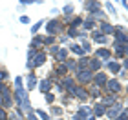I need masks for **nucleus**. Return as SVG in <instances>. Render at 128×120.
<instances>
[{
	"instance_id": "f257e3e1",
	"label": "nucleus",
	"mask_w": 128,
	"mask_h": 120,
	"mask_svg": "<svg viewBox=\"0 0 128 120\" xmlns=\"http://www.w3.org/2000/svg\"><path fill=\"white\" fill-rule=\"evenodd\" d=\"M62 29H64V24L60 20H57V18H51L50 22H46V33H48V37L59 35Z\"/></svg>"
},
{
	"instance_id": "f03ea898",
	"label": "nucleus",
	"mask_w": 128,
	"mask_h": 120,
	"mask_svg": "<svg viewBox=\"0 0 128 120\" xmlns=\"http://www.w3.org/2000/svg\"><path fill=\"white\" fill-rule=\"evenodd\" d=\"M75 80L79 82V85H86V84H92L94 82V73L90 69H82V71H77L75 73Z\"/></svg>"
},
{
	"instance_id": "7ed1b4c3",
	"label": "nucleus",
	"mask_w": 128,
	"mask_h": 120,
	"mask_svg": "<svg viewBox=\"0 0 128 120\" xmlns=\"http://www.w3.org/2000/svg\"><path fill=\"white\" fill-rule=\"evenodd\" d=\"M104 89L108 91V95H119L123 91V84L119 82V78H108V84Z\"/></svg>"
},
{
	"instance_id": "20e7f679",
	"label": "nucleus",
	"mask_w": 128,
	"mask_h": 120,
	"mask_svg": "<svg viewBox=\"0 0 128 120\" xmlns=\"http://www.w3.org/2000/svg\"><path fill=\"white\" fill-rule=\"evenodd\" d=\"M15 106V100H13V93H9V89H6L4 93H0V107H4L6 111L9 107Z\"/></svg>"
},
{
	"instance_id": "39448f33",
	"label": "nucleus",
	"mask_w": 128,
	"mask_h": 120,
	"mask_svg": "<svg viewBox=\"0 0 128 120\" xmlns=\"http://www.w3.org/2000/svg\"><path fill=\"white\" fill-rule=\"evenodd\" d=\"M70 96H73V98H79L80 102H86L90 98V91L84 87V85H77L72 93H70Z\"/></svg>"
},
{
	"instance_id": "423d86ee",
	"label": "nucleus",
	"mask_w": 128,
	"mask_h": 120,
	"mask_svg": "<svg viewBox=\"0 0 128 120\" xmlns=\"http://www.w3.org/2000/svg\"><path fill=\"white\" fill-rule=\"evenodd\" d=\"M60 84L64 87V93H68V95L77 87V80H75V77H64V78H60Z\"/></svg>"
},
{
	"instance_id": "0eeeda50",
	"label": "nucleus",
	"mask_w": 128,
	"mask_h": 120,
	"mask_svg": "<svg viewBox=\"0 0 128 120\" xmlns=\"http://www.w3.org/2000/svg\"><path fill=\"white\" fill-rule=\"evenodd\" d=\"M123 111H124V106L121 104V102H117V104H114L112 107H108V109H106V117L112 118V120H115Z\"/></svg>"
},
{
	"instance_id": "6e6552de",
	"label": "nucleus",
	"mask_w": 128,
	"mask_h": 120,
	"mask_svg": "<svg viewBox=\"0 0 128 120\" xmlns=\"http://www.w3.org/2000/svg\"><path fill=\"white\" fill-rule=\"evenodd\" d=\"M94 85H97L99 89H102V87H106V84H108V75L106 73H102V71H99L94 75V82H92Z\"/></svg>"
},
{
	"instance_id": "1a4fd4ad",
	"label": "nucleus",
	"mask_w": 128,
	"mask_h": 120,
	"mask_svg": "<svg viewBox=\"0 0 128 120\" xmlns=\"http://www.w3.org/2000/svg\"><path fill=\"white\" fill-rule=\"evenodd\" d=\"M26 96H28V89H24V87H16L13 91V100H15V104L18 107L22 106V102H24Z\"/></svg>"
},
{
	"instance_id": "9d476101",
	"label": "nucleus",
	"mask_w": 128,
	"mask_h": 120,
	"mask_svg": "<svg viewBox=\"0 0 128 120\" xmlns=\"http://www.w3.org/2000/svg\"><path fill=\"white\" fill-rule=\"evenodd\" d=\"M46 58H48V53H46V51H38V53L35 55V58L31 60V62H33V69H35V67L44 66V64H46Z\"/></svg>"
},
{
	"instance_id": "9b49d317",
	"label": "nucleus",
	"mask_w": 128,
	"mask_h": 120,
	"mask_svg": "<svg viewBox=\"0 0 128 120\" xmlns=\"http://www.w3.org/2000/svg\"><path fill=\"white\" fill-rule=\"evenodd\" d=\"M94 56H97L99 60H110L112 58V49H108V47H99V49H95V55Z\"/></svg>"
},
{
	"instance_id": "f8f14e48",
	"label": "nucleus",
	"mask_w": 128,
	"mask_h": 120,
	"mask_svg": "<svg viewBox=\"0 0 128 120\" xmlns=\"http://www.w3.org/2000/svg\"><path fill=\"white\" fill-rule=\"evenodd\" d=\"M101 67H102V62L99 60L97 56H90V66H88V69H90L92 73H94V75L101 71Z\"/></svg>"
},
{
	"instance_id": "ddd939ff",
	"label": "nucleus",
	"mask_w": 128,
	"mask_h": 120,
	"mask_svg": "<svg viewBox=\"0 0 128 120\" xmlns=\"http://www.w3.org/2000/svg\"><path fill=\"white\" fill-rule=\"evenodd\" d=\"M92 38H94V42L101 44V45H106V44H108V37H104L99 29H94V31H92Z\"/></svg>"
},
{
	"instance_id": "4468645a",
	"label": "nucleus",
	"mask_w": 128,
	"mask_h": 120,
	"mask_svg": "<svg viewBox=\"0 0 128 120\" xmlns=\"http://www.w3.org/2000/svg\"><path fill=\"white\" fill-rule=\"evenodd\" d=\"M104 66H106V67H108V71H110V73H114V75H119V71L123 69V66H121L117 60H108Z\"/></svg>"
},
{
	"instance_id": "2eb2a0df",
	"label": "nucleus",
	"mask_w": 128,
	"mask_h": 120,
	"mask_svg": "<svg viewBox=\"0 0 128 120\" xmlns=\"http://www.w3.org/2000/svg\"><path fill=\"white\" fill-rule=\"evenodd\" d=\"M51 87H53V82H50L48 78H42V80L38 82V91H40V93H44V95L50 93Z\"/></svg>"
},
{
	"instance_id": "dca6fc26",
	"label": "nucleus",
	"mask_w": 128,
	"mask_h": 120,
	"mask_svg": "<svg viewBox=\"0 0 128 120\" xmlns=\"http://www.w3.org/2000/svg\"><path fill=\"white\" fill-rule=\"evenodd\" d=\"M26 80H28V91H33L35 87H38V78H37V75H35L33 71L28 75Z\"/></svg>"
},
{
	"instance_id": "f3484780",
	"label": "nucleus",
	"mask_w": 128,
	"mask_h": 120,
	"mask_svg": "<svg viewBox=\"0 0 128 120\" xmlns=\"http://www.w3.org/2000/svg\"><path fill=\"white\" fill-rule=\"evenodd\" d=\"M106 109L108 107L102 104V102H97V104L94 106V115L95 117H106Z\"/></svg>"
},
{
	"instance_id": "a211bd4d",
	"label": "nucleus",
	"mask_w": 128,
	"mask_h": 120,
	"mask_svg": "<svg viewBox=\"0 0 128 120\" xmlns=\"http://www.w3.org/2000/svg\"><path fill=\"white\" fill-rule=\"evenodd\" d=\"M88 66H90V56L86 55V56H80V58L77 60V71H82V69H88ZM75 71V73H77Z\"/></svg>"
},
{
	"instance_id": "6ab92c4d",
	"label": "nucleus",
	"mask_w": 128,
	"mask_h": 120,
	"mask_svg": "<svg viewBox=\"0 0 128 120\" xmlns=\"http://www.w3.org/2000/svg\"><path fill=\"white\" fill-rule=\"evenodd\" d=\"M99 31H101L104 37H106V35H114V26L110 24V22L102 20V22H101V29H99Z\"/></svg>"
},
{
	"instance_id": "aec40b11",
	"label": "nucleus",
	"mask_w": 128,
	"mask_h": 120,
	"mask_svg": "<svg viewBox=\"0 0 128 120\" xmlns=\"http://www.w3.org/2000/svg\"><path fill=\"white\" fill-rule=\"evenodd\" d=\"M95 24H97V22L94 20V16L84 18V22H82V31H94L95 29Z\"/></svg>"
},
{
	"instance_id": "412c9836",
	"label": "nucleus",
	"mask_w": 128,
	"mask_h": 120,
	"mask_svg": "<svg viewBox=\"0 0 128 120\" xmlns=\"http://www.w3.org/2000/svg\"><path fill=\"white\" fill-rule=\"evenodd\" d=\"M68 53H70V49H64V47H60V49H59V53L55 55V60L59 62V64H64V62L68 60Z\"/></svg>"
},
{
	"instance_id": "4be33fe9",
	"label": "nucleus",
	"mask_w": 128,
	"mask_h": 120,
	"mask_svg": "<svg viewBox=\"0 0 128 120\" xmlns=\"http://www.w3.org/2000/svg\"><path fill=\"white\" fill-rule=\"evenodd\" d=\"M117 95H104L102 96V104L106 106V107H112L114 104H117Z\"/></svg>"
},
{
	"instance_id": "5701e85b",
	"label": "nucleus",
	"mask_w": 128,
	"mask_h": 120,
	"mask_svg": "<svg viewBox=\"0 0 128 120\" xmlns=\"http://www.w3.org/2000/svg\"><path fill=\"white\" fill-rule=\"evenodd\" d=\"M82 22H84L82 16H73V18L68 20V27H75V29H79V27H82Z\"/></svg>"
},
{
	"instance_id": "b1692460",
	"label": "nucleus",
	"mask_w": 128,
	"mask_h": 120,
	"mask_svg": "<svg viewBox=\"0 0 128 120\" xmlns=\"http://www.w3.org/2000/svg\"><path fill=\"white\" fill-rule=\"evenodd\" d=\"M114 53H115L117 58H123V56H124V45L121 42H117V40L114 42Z\"/></svg>"
},
{
	"instance_id": "393cba45",
	"label": "nucleus",
	"mask_w": 128,
	"mask_h": 120,
	"mask_svg": "<svg viewBox=\"0 0 128 120\" xmlns=\"http://www.w3.org/2000/svg\"><path fill=\"white\" fill-rule=\"evenodd\" d=\"M70 51H72L75 56H79V58H80V56H86V53H84V49H82V45H80V44H72Z\"/></svg>"
},
{
	"instance_id": "a878e982",
	"label": "nucleus",
	"mask_w": 128,
	"mask_h": 120,
	"mask_svg": "<svg viewBox=\"0 0 128 120\" xmlns=\"http://www.w3.org/2000/svg\"><path fill=\"white\" fill-rule=\"evenodd\" d=\"M101 5H102L101 2H84V7L88 9L92 15H94L95 11H99V9H101Z\"/></svg>"
},
{
	"instance_id": "bb28decb",
	"label": "nucleus",
	"mask_w": 128,
	"mask_h": 120,
	"mask_svg": "<svg viewBox=\"0 0 128 120\" xmlns=\"http://www.w3.org/2000/svg\"><path fill=\"white\" fill-rule=\"evenodd\" d=\"M38 45H44V37L42 35H35V38L31 40V44H30V49H37Z\"/></svg>"
},
{
	"instance_id": "cd10ccee",
	"label": "nucleus",
	"mask_w": 128,
	"mask_h": 120,
	"mask_svg": "<svg viewBox=\"0 0 128 120\" xmlns=\"http://www.w3.org/2000/svg\"><path fill=\"white\" fill-rule=\"evenodd\" d=\"M77 115H80L82 118H88V117L94 115V109H92V107H88V106H80V109L77 111Z\"/></svg>"
},
{
	"instance_id": "c85d7f7f",
	"label": "nucleus",
	"mask_w": 128,
	"mask_h": 120,
	"mask_svg": "<svg viewBox=\"0 0 128 120\" xmlns=\"http://www.w3.org/2000/svg\"><path fill=\"white\" fill-rule=\"evenodd\" d=\"M57 75H59V78H64V77H68V67H66V64H59L53 69Z\"/></svg>"
},
{
	"instance_id": "c756f323",
	"label": "nucleus",
	"mask_w": 128,
	"mask_h": 120,
	"mask_svg": "<svg viewBox=\"0 0 128 120\" xmlns=\"http://www.w3.org/2000/svg\"><path fill=\"white\" fill-rule=\"evenodd\" d=\"M123 35H126V27L124 26H114V37H115V40L121 38Z\"/></svg>"
},
{
	"instance_id": "7c9ffc66",
	"label": "nucleus",
	"mask_w": 128,
	"mask_h": 120,
	"mask_svg": "<svg viewBox=\"0 0 128 120\" xmlns=\"http://www.w3.org/2000/svg\"><path fill=\"white\" fill-rule=\"evenodd\" d=\"M64 64H66L68 71H77V60H75V58H68Z\"/></svg>"
},
{
	"instance_id": "2f4dec72",
	"label": "nucleus",
	"mask_w": 128,
	"mask_h": 120,
	"mask_svg": "<svg viewBox=\"0 0 128 120\" xmlns=\"http://www.w3.org/2000/svg\"><path fill=\"white\" fill-rule=\"evenodd\" d=\"M73 11H75V5L73 4H66L62 7V15L64 16H70V15H73Z\"/></svg>"
},
{
	"instance_id": "473e14b6",
	"label": "nucleus",
	"mask_w": 128,
	"mask_h": 120,
	"mask_svg": "<svg viewBox=\"0 0 128 120\" xmlns=\"http://www.w3.org/2000/svg\"><path fill=\"white\" fill-rule=\"evenodd\" d=\"M101 96V89L97 87V85L92 84V87H90V98H99Z\"/></svg>"
},
{
	"instance_id": "72a5a7b5",
	"label": "nucleus",
	"mask_w": 128,
	"mask_h": 120,
	"mask_svg": "<svg viewBox=\"0 0 128 120\" xmlns=\"http://www.w3.org/2000/svg\"><path fill=\"white\" fill-rule=\"evenodd\" d=\"M42 26H46V22H44V20H38L37 24H33V26H31V33H33V35H37V31H38Z\"/></svg>"
},
{
	"instance_id": "f704fd0d",
	"label": "nucleus",
	"mask_w": 128,
	"mask_h": 120,
	"mask_svg": "<svg viewBox=\"0 0 128 120\" xmlns=\"http://www.w3.org/2000/svg\"><path fill=\"white\" fill-rule=\"evenodd\" d=\"M35 115H37L40 120H50V115L46 111H42V109H35Z\"/></svg>"
},
{
	"instance_id": "c9c22d12",
	"label": "nucleus",
	"mask_w": 128,
	"mask_h": 120,
	"mask_svg": "<svg viewBox=\"0 0 128 120\" xmlns=\"http://www.w3.org/2000/svg\"><path fill=\"white\" fill-rule=\"evenodd\" d=\"M80 45H82V49H84L86 55L92 53V42H90V40H82V44H80Z\"/></svg>"
},
{
	"instance_id": "e433bc0d",
	"label": "nucleus",
	"mask_w": 128,
	"mask_h": 120,
	"mask_svg": "<svg viewBox=\"0 0 128 120\" xmlns=\"http://www.w3.org/2000/svg\"><path fill=\"white\" fill-rule=\"evenodd\" d=\"M79 37V29L75 27H68V38H77Z\"/></svg>"
},
{
	"instance_id": "4c0bfd02",
	"label": "nucleus",
	"mask_w": 128,
	"mask_h": 120,
	"mask_svg": "<svg viewBox=\"0 0 128 120\" xmlns=\"http://www.w3.org/2000/svg\"><path fill=\"white\" fill-rule=\"evenodd\" d=\"M44 45H48V47L55 45V37H44Z\"/></svg>"
},
{
	"instance_id": "58836bf2",
	"label": "nucleus",
	"mask_w": 128,
	"mask_h": 120,
	"mask_svg": "<svg viewBox=\"0 0 128 120\" xmlns=\"http://www.w3.org/2000/svg\"><path fill=\"white\" fill-rule=\"evenodd\" d=\"M8 78H9V73H8V69H0V82H6Z\"/></svg>"
},
{
	"instance_id": "ea45409f",
	"label": "nucleus",
	"mask_w": 128,
	"mask_h": 120,
	"mask_svg": "<svg viewBox=\"0 0 128 120\" xmlns=\"http://www.w3.org/2000/svg\"><path fill=\"white\" fill-rule=\"evenodd\" d=\"M44 98H46V102H48V104H53V102H55V95H53V93H46Z\"/></svg>"
},
{
	"instance_id": "a19ab883",
	"label": "nucleus",
	"mask_w": 128,
	"mask_h": 120,
	"mask_svg": "<svg viewBox=\"0 0 128 120\" xmlns=\"http://www.w3.org/2000/svg\"><path fill=\"white\" fill-rule=\"evenodd\" d=\"M51 115L60 117V115H62V109H60V107H57V106H53V107H51Z\"/></svg>"
},
{
	"instance_id": "79ce46f5",
	"label": "nucleus",
	"mask_w": 128,
	"mask_h": 120,
	"mask_svg": "<svg viewBox=\"0 0 128 120\" xmlns=\"http://www.w3.org/2000/svg\"><path fill=\"white\" fill-rule=\"evenodd\" d=\"M59 49H60V47H59V45H57V44H55V45H51V47H48L50 55H53V56H55L57 53H59Z\"/></svg>"
},
{
	"instance_id": "37998d69",
	"label": "nucleus",
	"mask_w": 128,
	"mask_h": 120,
	"mask_svg": "<svg viewBox=\"0 0 128 120\" xmlns=\"http://www.w3.org/2000/svg\"><path fill=\"white\" fill-rule=\"evenodd\" d=\"M16 87H24V85H22V77L18 75V77H15V89Z\"/></svg>"
},
{
	"instance_id": "c03bdc74",
	"label": "nucleus",
	"mask_w": 128,
	"mask_h": 120,
	"mask_svg": "<svg viewBox=\"0 0 128 120\" xmlns=\"http://www.w3.org/2000/svg\"><path fill=\"white\" fill-rule=\"evenodd\" d=\"M104 5H106V9H108V13H110V15H115V7H114V4H112V2H108V4H104Z\"/></svg>"
},
{
	"instance_id": "a18cd8bd",
	"label": "nucleus",
	"mask_w": 128,
	"mask_h": 120,
	"mask_svg": "<svg viewBox=\"0 0 128 120\" xmlns=\"http://www.w3.org/2000/svg\"><path fill=\"white\" fill-rule=\"evenodd\" d=\"M8 115L9 113L4 109V107H0V120H8Z\"/></svg>"
},
{
	"instance_id": "49530a36",
	"label": "nucleus",
	"mask_w": 128,
	"mask_h": 120,
	"mask_svg": "<svg viewBox=\"0 0 128 120\" xmlns=\"http://www.w3.org/2000/svg\"><path fill=\"white\" fill-rule=\"evenodd\" d=\"M117 42H121L123 45H128V33H126V35H123L121 38H117Z\"/></svg>"
},
{
	"instance_id": "de8ad7c7",
	"label": "nucleus",
	"mask_w": 128,
	"mask_h": 120,
	"mask_svg": "<svg viewBox=\"0 0 128 120\" xmlns=\"http://www.w3.org/2000/svg\"><path fill=\"white\" fill-rule=\"evenodd\" d=\"M31 4H35V0H20V2H18V5H22V7H26V5H31Z\"/></svg>"
},
{
	"instance_id": "09e8293b",
	"label": "nucleus",
	"mask_w": 128,
	"mask_h": 120,
	"mask_svg": "<svg viewBox=\"0 0 128 120\" xmlns=\"http://www.w3.org/2000/svg\"><path fill=\"white\" fill-rule=\"evenodd\" d=\"M92 16H94V20H95V18H99V20H101V18H104V13H102L101 9H99V11H95V13L92 15Z\"/></svg>"
},
{
	"instance_id": "8fccbe9b",
	"label": "nucleus",
	"mask_w": 128,
	"mask_h": 120,
	"mask_svg": "<svg viewBox=\"0 0 128 120\" xmlns=\"http://www.w3.org/2000/svg\"><path fill=\"white\" fill-rule=\"evenodd\" d=\"M8 120H22V118L16 115V113H9V115H8Z\"/></svg>"
},
{
	"instance_id": "3c124183",
	"label": "nucleus",
	"mask_w": 128,
	"mask_h": 120,
	"mask_svg": "<svg viewBox=\"0 0 128 120\" xmlns=\"http://www.w3.org/2000/svg\"><path fill=\"white\" fill-rule=\"evenodd\" d=\"M115 120H128V113H126V111H123V113H121V115L115 118Z\"/></svg>"
},
{
	"instance_id": "603ef678",
	"label": "nucleus",
	"mask_w": 128,
	"mask_h": 120,
	"mask_svg": "<svg viewBox=\"0 0 128 120\" xmlns=\"http://www.w3.org/2000/svg\"><path fill=\"white\" fill-rule=\"evenodd\" d=\"M20 22H22V24H30V22H31V20H30V16H26V15H22V16H20Z\"/></svg>"
},
{
	"instance_id": "864d4df0",
	"label": "nucleus",
	"mask_w": 128,
	"mask_h": 120,
	"mask_svg": "<svg viewBox=\"0 0 128 120\" xmlns=\"http://www.w3.org/2000/svg\"><path fill=\"white\" fill-rule=\"evenodd\" d=\"M26 120H38V117L35 113H30V115H26Z\"/></svg>"
},
{
	"instance_id": "5fc2aeb1",
	"label": "nucleus",
	"mask_w": 128,
	"mask_h": 120,
	"mask_svg": "<svg viewBox=\"0 0 128 120\" xmlns=\"http://www.w3.org/2000/svg\"><path fill=\"white\" fill-rule=\"evenodd\" d=\"M55 89L59 91V93H62V91H64V87H62V84H60V82H59V84H55Z\"/></svg>"
},
{
	"instance_id": "6e6d98bb",
	"label": "nucleus",
	"mask_w": 128,
	"mask_h": 120,
	"mask_svg": "<svg viewBox=\"0 0 128 120\" xmlns=\"http://www.w3.org/2000/svg\"><path fill=\"white\" fill-rule=\"evenodd\" d=\"M6 89H8V85H6V82H0V93H4Z\"/></svg>"
},
{
	"instance_id": "4d7b16f0",
	"label": "nucleus",
	"mask_w": 128,
	"mask_h": 120,
	"mask_svg": "<svg viewBox=\"0 0 128 120\" xmlns=\"http://www.w3.org/2000/svg\"><path fill=\"white\" fill-rule=\"evenodd\" d=\"M119 77H121V78H126V77H128V73H126L124 69H121V71H119Z\"/></svg>"
},
{
	"instance_id": "13d9d810",
	"label": "nucleus",
	"mask_w": 128,
	"mask_h": 120,
	"mask_svg": "<svg viewBox=\"0 0 128 120\" xmlns=\"http://www.w3.org/2000/svg\"><path fill=\"white\" fill-rule=\"evenodd\" d=\"M79 38L80 40H86V31H79Z\"/></svg>"
},
{
	"instance_id": "bf43d9fd",
	"label": "nucleus",
	"mask_w": 128,
	"mask_h": 120,
	"mask_svg": "<svg viewBox=\"0 0 128 120\" xmlns=\"http://www.w3.org/2000/svg\"><path fill=\"white\" fill-rule=\"evenodd\" d=\"M123 69H124V71L128 69V58H124V60H123Z\"/></svg>"
},
{
	"instance_id": "052dcab7",
	"label": "nucleus",
	"mask_w": 128,
	"mask_h": 120,
	"mask_svg": "<svg viewBox=\"0 0 128 120\" xmlns=\"http://www.w3.org/2000/svg\"><path fill=\"white\" fill-rule=\"evenodd\" d=\"M73 120H86V118H82L80 115H77V113H75V115H73Z\"/></svg>"
},
{
	"instance_id": "680f3d73",
	"label": "nucleus",
	"mask_w": 128,
	"mask_h": 120,
	"mask_svg": "<svg viewBox=\"0 0 128 120\" xmlns=\"http://www.w3.org/2000/svg\"><path fill=\"white\" fill-rule=\"evenodd\" d=\"M121 4H123V7H124V9H128V2H126V0H123Z\"/></svg>"
},
{
	"instance_id": "e2e57ef3",
	"label": "nucleus",
	"mask_w": 128,
	"mask_h": 120,
	"mask_svg": "<svg viewBox=\"0 0 128 120\" xmlns=\"http://www.w3.org/2000/svg\"><path fill=\"white\" fill-rule=\"evenodd\" d=\"M124 58H128V45H124Z\"/></svg>"
},
{
	"instance_id": "0e129e2a",
	"label": "nucleus",
	"mask_w": 128,
	"mask_h": 120,
	"mask_svg": "<svg viewBox=\"0 0 128 120\" xmlns=\"http://www.w3.org/2000/svg\"><path fill=\"white\" fill-rule=\"evenodd\" d=\"M86 120H97V117H95V115H92V117H88Z\"/></svg>"
},
{
	"instance_id": "69168bd1",
	"label": "nucleus",
	"mask_w": 128,
	"mask_h": 120,
	"mask_svg": "<svg viewBox=\"0 0 128 120\" xmlns=\"http://www.w3.org/2000/svg\"><path fill=\"white\" fill-rule=\"evenodd\" d=\"M126 93H128V85H126Z\"/></svg>"
},
{
	"instance_id": "338daca9",
	"label": "nucleus",
	"mask_w": 128,
	"mask_h": 120,
	"mask_svg": "<svg viewBox=\"0 0 128 120\" xmlns=\"http://www.w3.org/2000/svg\"><path fill=\"white\" fill-rule=\"evenodd\" d=\"M59 120H62V118H59Z\"/></svg>"
}]
</instances>
